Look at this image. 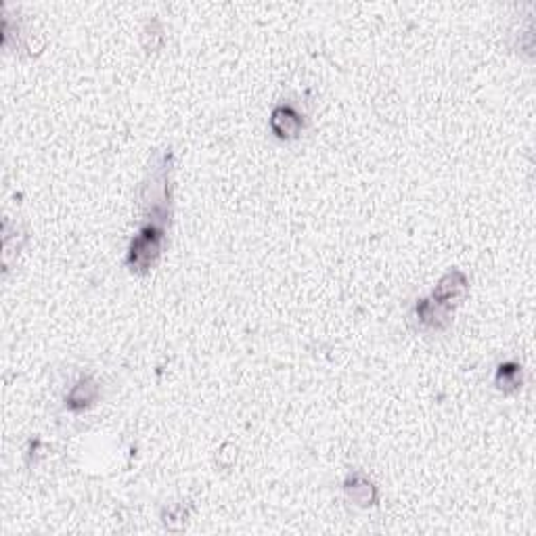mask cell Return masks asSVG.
Segmentation results:
<instances>
[{
	"mask_svg": "<svg viewBox=\"0 0 536 536\" xmlns=\"http://www.w3.org/2000/svg\"><path fill=\"white\" fill-rule=\"evenodd\" d=\"M172 170H174V156L165 149L153 159L140 184L138 197L143 203V225L132 237L126 254V266L134 274H147L162 258L165 228L172 216Z\"/></svg>",
	"mask_w": 536,
	"mask_h": 536,
	"instance_id": "1",
	"label": "cell"
},
{
	"mask_svg": "<svg viewBox=\"0 0 536 536\" xmlns=\"http://www.w3.org/2000/svg\"><path fill=\"white\" fill-rule=\"evenodd\" d=\"M268 126L279 140H296L306 129V116L296 105L279 103L272 107Z\"/></svg>",
	"mask_w": 536,
	"mask_h": 536,
	"instance_id": "2",
	"label": "cell"
},
{
	"mask_svg": "<svg viewBox=\"0 0 536 536\" xmlns=\"http://www.w3.org/2000/svg\"><path fill=\"white\" fill-rule=\"evenodd\" d=\"M451 317L452 310L446 308L440 302H436L432 296L430 298H421L415 302L413 310H411V323L417 325V329L421 331H444L451 325Z\"/></svg>",
	"mask_w": 536,
	"mask_h": 536,
	"instance_id": "3",
	"label": "cell"
},
{
	"mask_svg": "<svg viewBox=\"0 0 536 536\" xmlns=\"http://www.w3.org/2000/svg\"><path fill=\"white\" fill-rule=\"evenodd\" d=\"M468 290H469L468 274L459 271V268H452V271L446 272L444 277L438 281V285L433 287L432 298L442 306H446V308L452 310L465 296H468Z\"/></svg>",
	"mask_w": 536,
	"mask_h": 536,
	"instance_id": "4",
	"label": "cell"
},
{
	"mask_svg": "<svg viewBox=\"0 0 536 536\" xmlns=\"http://www.w3.org/2000/svg\"><path fill=\"white\" fill-rule=\"evenodd\" d=\"M344 493H346L348 499L353 501L356 507H362V509L375 507L380 501L378 487H375L371 478L361 469L348 471L346 480H344Z\"/></svg>",
	"mask_w": 536,
	"mask_h": 536,
	"instance_id": "5",
	"label": "cell"
},
{
	"mask_svg": "<svg viewBox=\"0 0 536 536\" xmlns=\"http://www.w3.org/2000/svg\"><path fill=\"white\" fill-rule=\"evenodd\" d=\"M99 381L93 375H82L66 394V408L72 413L86 411V408H91L99 400Z\"/></svg>",
	"mask_w": 536,
	"mask_h": 536,
	"instance_id": "6",
	"label": "cell"
},
{
	"mask_svg": "<svg viewBox=\"0 0 536 536\" xmlns=\"http://www.w3.org/2000/svg\"><path fill=\"white\" fill-rule=\"evenodd\" d=\"M522 384H524V375H522L520 362L507 361V362H503V365H499V369H496V375H495L496 390L512 394V392H518Z\"/></svg>",
	"mask_w": 536,
	"mask_h": 536,
	"instance_id": "7",
	"label": "cell"
}]
</instances>
